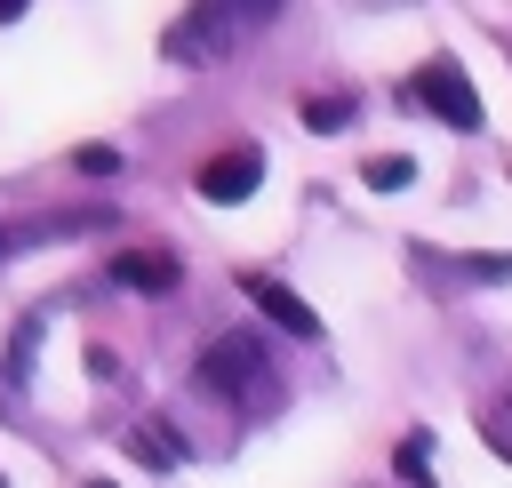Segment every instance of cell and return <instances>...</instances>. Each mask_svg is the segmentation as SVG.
I'll use <instances>...</instances> for the list:
<instances>
[{"mask_svg": "<svg viewBox=\"0 0 512 488\" xmlns=\"http://www.w3.org/2000/svg\"><path fill=\"white\" fill-rule=\"evenodd\" d=\"M504 408H512V400H504Z\"/></svg>", "mask_w": 512, "mask_h": 488, "instance_id": "obj_19", "label": "cell"}, {"mask_svg": "<svg viewBox=\"0 0 512 488\" xmlns=\"http://www.w3.org/2000/svg\"><path fill=\"white\" fill-rule=\"evenodd\" d=\"M264 8H272V0H192V8L168 24L160 56H168V64H224V56L256 32Z\"/></svg>", "mask_w": 512, "mask_h": 488, "instance_id": "obj_1", "label": "cell"}, {"mask_svg": "<svg viewBox=\"0 0 512 488\" xmlns=\"http://www.w3.org/2000/svg\"><path fill=\"white\" fill-rule=\"evenodd\" d=\"M256 184H264V152H248V144H232V152H216V160L200 168V200H216V208L248 200Z\"/></svg>", "mask_w": 512, "mask_h": 488, "instance_id": "obj_5", "label": "cell"}, {"mask_svg": "<svg viewBox=\"0 0 512 488\" xmlns=\"http://www.w3.org/2000/svg\"><path fill=\"white\" fill-rule=\"evenodd\" d=\"M128 448H136L144 464H160V472H168V464H184V440H176L160 416H136V424H128Z\"/></svg>", "mask_w": 512, "mask_h": 488, "instance_id": "obj_8", "label": "cell"}, {"mask_svg": "<svg viewBox=\"0 0 512 488\" xmlns=\"http://www.w3.org/2000/svg\"><path fill=\"white\" fill-rule=\"evenodd\" d=\"M88 488H112V480H88Z\"/></svg>", "mask_w": 512, "mask_h": 488, "instance_id": "obj_17", "label": "cell"}, {"mask_svg": "<svg viewBox=\"0 0 512 488\" xmlns=\"http://www.w3.org/2000/svg\"><path fill=\"white\" fill-rule=\"evenodd\" d=\"M408 96H416L432 120H448V128H480V96H472V80H464L456 56H424V64L408 72Z\"/></svg>", "mask_w": 512, "mask_h": 488, "instance_id": "obj_3", "label": "cell"}, {"mask_svg": "<svg viewBox=\"0 0 512 488\" xmlns=\"http://www.w3.org/2000/svg\"><path fill=\"white\" fill-rule=\"evenodd\" d=\"M296 120H304L312 136H336V128H352V96H304Z\"/></svg>", "mask_w": 512, "mask_h": 488, "instance_id": "obj_9", "label": "cell"}, {"mask_svg": "<svg viewBox=\"0 0 512 488\" xmlns=\"http://www.w3.org/2000/svg\"><path fill=\"white\" fill-rule=\"evenodd\" d=\"M104 224H112V208H80V216H32V224L0 232V264H8L16 248H40V240H72V232H104Z\"/></svg>", "mask_w": 512, "mask_h": 488, "instance_id": "obj_6", "label": "cell"}, {"mask_svg": "<svg viewBox=\"0 0 512 488\" xmlns=\"http://www.w3.org/2000/svg\"><path fill=\"white\" fill-rule=\"evenodd\" d=\"M8 16H24V0H0V24H8Z\"/></svg>", "mask_w": 512, "mask_h": 488, "instance_id": "obj_16", "label": "cell"}, {"mask_svg": "<svg viewBox=\"0 0 512 488\" xmlns=\"http://www.w3.org/2000/svg\"><path fill=\"white\" fill-rule=\"evenodd\" d=\"M72 168H80V176H112V168H120V152H112V144H80V152H72Z\"/></svg>", "mask_w": 512, "mask_h": 488, "instance_id": "obj_15", "label": "cell"}, {"mask_svg": "<svg viewBox=\"0 0 512 488\" xmlns=\"http://www.w3.org/2000/svg\"><path fill=\"white\" fill-rule=\"evenodd\" d=\"M424 264H440L448 280H512V256H432L424 248Z\"/></svg>", "mask_w": 512, "mask_h": 488, "instance_id": "obj_10", "label": "cell"}, {"mask_svg": "<svg viewBox=\"0 0 512 488\" xmlns=\"http://www.w3.org/2000/svg\"><path fill=\"white\" fill-rule=\"evenodd\" d=\"M112 280L136 288V296H168V288H176V256H160V248H120V256H112Z\"/></svg>", "mask_w": 512, "mask_h": 488, "instance_id": "obj_7", "label": "cell"}, {"mask_svg": "<svg viewBox=\"0 0 512 488\" xmlns=\"http://www.w3.org/2000/svg\"><path fill=\"white\" fill-rule=\"evenodd\" d=\"M240 296H248L272 328H288V336H320V312H312L288 280H272V272H240Z\"/></svg>", "mask_w": 512, "mask_h": 488, "instance_id": "obj_4", "label": "cell"}, {"mask_svg": "<svg viewBox=\"0 0 512 488\" xmlns=\"http://www.w3.org/2000/svg\"><path fill=\"white\" fill-rule=\"evenodd\" d=\"M0 488H8V480H0Z\"/></svg>", "mask_w": 512, "mask_h": 488, "instance_id": "obj_18", "label": "cell"}, {"mask_svg": "<svg viewBox=\"0 0 512 488\" xmlns=\"http://www.w3.org/2000/svg\"><path fill=\"white\" fill-rule=\"evenodd\" d=\"M360 176H368V192H400V184L416 176V160H408V152H376Z\"/></svg>", "mask_w": 512, "mask_h": 488, "instance_id": "obj_11", "label": "cell"}, {"mask_svg": "<svg viewBox=\"0 0 512 488\" xmlns=\"http://www.w3.org/2000/svg\"><path fill=\"white\" fill-rule=\"evenodd\" d=\"M480 440L496 448V456H512V408L496 400V408H480Z\"/></svg>", "mask_w": 512, "mask_h": 488, "instance_id": "obj_14", "label": "cell"}, {"mask_svg": "<svg viewBox=\"0 0 512 488\" xmlns=\"http://www.w3.org/2000/svg\"><path fill=\"white\" fill-rule=\"evenodd\" d=\"M200 392H224V400H240V408H256V400H280L272 344H264L256 328H232V336H216V344L200 352Z\"/></svg>", "mask_w": 512, "mask_h": 488, "instance_id": "obj_2", "label": "cell"}, {"mask_svg": "<svg viewBox=\"0 0 512 488\" xmlns=\"http://www.w3.org/2000/svg\"><path fill=\"white\" fill-rule=\"evenodd\" d=\"M400 480H408V488H432V464H424V432H408V440H400Z\"/></svg>", "mask_w": 512, "mask_h": 488, "instance_id": "obj_13", "label": "cell"}, {"mask_svg": "<svg viewBox=\"0 0 512 488\" xmlns=\"http://www.w3.org/2000/svg\"><path fill=\"white\" fill-rule=\"evenodd\" d=\"M32 344H40V320H24V328H16V344H8V384H24V376H32Z\"/></svg>", "mask_w": 512, "mask_h": 488, "instance_id": "obj_12", "label": "cell"}]
</instances>
